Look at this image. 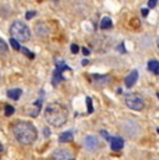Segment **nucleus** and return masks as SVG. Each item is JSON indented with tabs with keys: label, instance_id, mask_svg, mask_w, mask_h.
<instances>
[{
	"label": "nucleus",
	"instance_id": "f257e3e1",
	"mask_svg": "<svg viewBox=\"0 0 159 160\" xmlns=\"http://www.w3.org/2000/svg\"><path fill=\"white\" fill-rule=\"evenodd\" d=\"M13 134L16 139L23 145H31L38 138V131L35 125L28 121H18L13 125Z\"/></svg>",
	"mask_w": 159,
	"mask_h": 160
},
{
	"label": "nucleus",
	"instance_id": "f03ea898",
	"mask_svg": "<svg viewBox=\"0 0 159 160\" xmlns=\"http://www.w3.org/2000/svg\"><path fill=\"white\" fill-rule=\"evenodd\" d=\"M69 113L67 109L60 103H50L45 109V120L52 127H62L66 124Z\"/></svg>",
	"mask_w": 159,
	"mask_h": 160
},
{
	"label": "nucleus",
	"instance_id": "7ed1b4c3",
	"mask_svg": "<svg viewBox=\"0 0 159 160\" xmlns=\"http://www.w3.org/2000/svg\"><path fill=\"white\" fill-rule=\"evenodd\" d=\"M10 32L13 35V38L20 42H27L31 38V31L23 21H14L10 27Z\"/></svg>",
	"mask_w": 159,
	"mask_h": 160
},
{
	"label": "nucleus",
	"instance_id": "20e7f679",
	"mask_svg": "<svg viewBox=\"0 0 159 160\" xmlns=\"http://www.w3.org/2000/svg\"><path fill=\"white\" fill-rule=\"evenodd\" d=\"M126 104L128 109L136 110V112H141V110H144V107H145L142 98L138 96V95H128L126 98Z\"/></svg>",
	"mask_w": 159,
	"mask_h": 160
},
{
	"label": "nucleus",
	"instance_id": "39448f33",
	"mask_svg": "<svg viewBox=\"0 0 159 160\" xmlns=\"http://www.w3.org/2000/svg\"><path fill=\"white\" fill-rule=\"evenodd\" d=\"M84 146L87 148L88 150H96L100 146V142H99V139H98V137H95V135H88V137H85V139H84Z\"/></svg>",
	"mask_w": 159,
	"mask_h": 160
},
{
	"label": "nucleus",
	"instance_id": "423d86ee",
	"mask_svg": "<svg viewBox=\"0 0 159 160\" xmlns=\"http://www.w3.org/2000/svg\"><path fill=\"white\" fill-rule=\"evenodd\" d=\"M52 159L53 160H74L71 156V152L66 149H56L52 155Z\"/></svg>",
	"mask_w": 159,
	"mask_h": 160
},
{
	"label": "nucleus",
	"instance_id": "0eeeda50",
	"mask_svg": "<svg viewBox=\"0 0 159 160\" xmlns=\"http://www.w3.org/2000/svg\"><path fill=\"white\" fill-rule=\"evenodd\" d=\"M124 146V139L120 137H115V138H110V148L112 150L117 152V150H121Z\"/></svg>",
	"mask_w": 159,
	"mask_h": 160
},
{
	"label": "nucleus",
	"instance_id": "6e6552de",
	"mask_svg": "<svg viewBox=\"0 0 159 160\" xmlns=\"http://www.w3.org/2000/svg\"><path fill=\"white\" fill-rule=\"evenodd\" d=\"M137 79H138V71H137V70H133V71L127 75L124 84H126L127 88H131V87H134V84L137 82Z\"/></svg>",
	"mask_w": 159,
	"mask_h": 160
},
{
	"label": "nucleus",
	"instance_id": "1a4fd4ad",
	"mask_svg": "<svg viewBox=\"0 0 159 160\" xmlns=\"http://www.w3.org/2000/svg\"><path fill=\"white\" fill-rule=\"evenodd\" d=\"M146 68H148L149 72L155 74V75H159V61H156V60L148 61V66H146Z\"/></svg>",
	"mask_w": 159,
	"mask_h": 160
},
{
	"label": "nucleus",
	"instance_id": "9d476101",
	"mask_svg": "<svg viewBox=\"0 0 159 160\" xmlns=\"http://www.w3.org/2000/svg\"><path fill=\"white\" fill-rule=\"evenodd\" d=\"M35 32L38 36H48L49 35V28L46 25H44V24H38V25L35 27Z\"/></svg>",
	"mask_w": 159,
	"mask_h": 160
},
{
	"label": "nucleus",
	"instance_id": "9b49d317",
	"mask_svg": "<svg viewBox=\"0 0 159 160\" xmlns=\"http://www.w3.org/2000/svg\"><path fill=\"white\" fill-rule=\"evenodd\" d=\"M73 132L71 131H66V132H63V134H60V137H59V142L60 143H66V142H71L73 141Z\"/></svg>",
	"mask_w": 159,
	"mask_h": 160
},
{
	"label": "nucleus",
	"instance_id": "f8f14e48",
	"mask_svg": "<svg viewBox=\"0 0 159 160\" xmlns=\"http://www.w3.org/2000/svg\"><path fill=\"white\" fill-rule=\"evenodd\" d=\"M7 96L13 100H18L21 96V89H10V91L7 92Z\"/></svg>",
	"mask_w": 159,
	"mask_h": 160
},
{
	"label": "nucleus",
	"instance_id": "ddd939ff",
	"mask_svg": "<svg viewBox=\"0 0 159 160\" xmlns=\"http://www.w3.org/2000/svg\"><path fill=\"white\" fill-rule=\"evenodd\" d=\"M100 28L102 29H109L112 28V20L109 17H103L102 21H100Z\"/></svg>",
	"mask_w": 159,
	"mask_h": 160
},
{
	"label": "nucleus",
	"instance_id": "4468645a",
	"mask_svg": "<svg viewBox=\"0 0 159 160\" xmlns=\"http://www.w3.org/2000/svg\"><path fill=\"white\" fill-rule=\"evenodd\" d=\"M60 81H63V77H62V72L60 71H54V74H53V79H52V82H53V85H57Z\"/></svg>",
	"mask_w": 159,
	"mask_h": 160
},
{
	"label": "nucleus",
	"instance_id": "2eb2a0df",
	"mask_svg": "<svg viewBox=\"0 0 159 160\" xmlns=\"http://www.w3.org/2000/svg\"><path fill=\"white\" fill-rule=\"evenodd\" d=\"M10 45H11V48H13L14 50H20V49H21L20 43H18V41H17V39H14V38L10 39Z\"/></svg>",
	"mask_w": 159,
	"mask_h": 160
},
{
	"label": "nucleus",
	"instance_id": "dca6fc26",
	"mask_svg": "<svg viewBox=\"0 0 159 160\" xmlns=\"http://www.w3.org/2000/svg\"><path fill=\"white\" fill-rule=\"evenodd\" d=\"M20 50L23 52V53L25 54L27 57H29V58H33V57H35V54H33V53H31V52H29V50H28V49H27V48H21Z\"/></svg>",
	"mask_w": 159,
	"mask_h": 160
},
{
	"label": "nucleus",
	"instance_id": "f3484780",
	"mask_svg": "<svg viewBox=\"0 0 159 160\" xmlns=\"http://www.w3.org/2000/svg\"><path fill=\"white\" fill-rule=\"evenodd\" d=\"M4 114L6 116H13L14 114V107L13 106H6V110H4Z\"/></svg>",
	"mask_w": 159,
	"mask_h": 160
},
{
	"label": "nucleus",
	"instance_id": "a211bd4d",
	"mask_svg": "<svg viewBox=\"0 0 159 160\" xmlns=\"http://www.w3.org/2000/svg\"><path fill=\"white\" fill-rule=\"evenodd\" d=\"M87 106H88V113H92L94 107H92V100H91V98H87Z\"/></svg>",
	"mask_w": 159,
	"mask_h": 160
},
{
	"label": "nucleus",
	"instance_id": "6ab92c4d",
	"mask_svg": "<svg viewBox=\"0 0 159 160\" xmlns=\"http://www.w3.org/2000/svg\"><path fill=\"white\" fill-rule=\"evenodd\" d=\"M158 4V0H148V8H155V6Z\"/></svg>",
	"mask_w": 159,
	"mask_h": 160
},
{
	"label": "nucleus",
	"instance_id": "aec40b11",
	"mask_svg": "<svg viewBox=\"0 0 159 160\" xmlns=\"http://www.w3.org/2000/svg\"><path fill=\"white\" fill-rule=\"evenodd\" d=\"M71 52H73L74 54H77L78 52H80V48H78L77 45H71Z\"/></svg>",
	"mask_w": 159,
	"mask_h": 160
},
{
	"label": "nucleus",
	"instance_id": "412c9836",
	"mask_svg": "<svg viewBox=\"0 0 159 160\" xmlns=\"http://www.w3.org/2000/svg\"><path fill=\"white\" fill-rule=\"evenodd\" d=\"M33 15H35V11H28L27 15H25V18H27V20H29V18H32Z\"/></svg>",
	"mask_w": 159,
	"mask_h": 160
},
{
	"label": "nucleus",
	"instance_id": "4be33fe9",
	"mask_svg": "<svg viewBox=\"0 0 159 160\" xmlns=\"http://www.w3.org/2000/svg\"><path fill=\"white\" fill-rule=\"evenodd\" d=\"M100 134H102L103 137H105V138H106V139H108V141H110V137H109V134H108V132H106L105 130H103L102 132H100Z\"/></svg>",
	"mask_w": 159,
	"mask_h": 160
},
{
	"label": "nucleus",
	"instance_id": "5701e85b",
	"mask_svg": "<svg viewBox=\"0 0 159 160\" xmlns=\"http://www.w3.org/2000/svg\"><path fill=\"white\" fill-rule=\"evenodd\" d=\"M82 54H84V56H88V54H90V50H88L87 48H82Z\"/></svg>",
	"mask_w": 159,
	"mask_h": 160
},
{
	"label": "nucleus",
	"instance_id": "b1692460",
	"mask_svg": "<svg viewBox=\"0 0 159 160\" xmlns=\"http://www.w3.org/2000/svg\"><path fill=\"white\" fill-rule=\"evenodd\" d=\"M81 64H82V66H88V64H90V61H88V60H84Z\"/></svg>",
	"mask_w": 159,
	"mask_h": 160
},
{
	"label": "nucleus",
	"instance_id": "393cba45",
	"mask_svg": "<svg viewBox=\"0 0 159 160\" xmlns=\"http://www.w3.org/2000/svg\"><path fill=\"white\" fill-rule=\"evenodd\" d=\"M146 14H148V8H144V10H142V15H146Z\"/></svg>",
	"mask_w": 159,
	"mask_h": 160
},
{
	"label": "nucleus",
	"instance_id": "a878e982",
	"mask_svg": "<svg viewBox=\"0 0 159 160\" xmlns=\"http://www.w3.org/2000/svg\"><path fill=\"white\" fill-rule=\"evenodd\" d=\"M0 150H3V146H2V143H0Z\"/></svg>",
	"mask_w": 159,
	"mask_h": 160
},
{
	"label": "nucleus",
	"instance_id": "bb28decb",
	"mask_svg": "<svg viewBox=\"0 0 159 160\" xmlns=\"http://www.w3.org/2000/svg\"><path fill=\"white\" fill-rule=\"evenodd\" d=\"M158 48H159V38H158Z\"/></svg>",
	"mask_w": 159,
	"mask_h": 160
},
{
	"label": "nucleus",
	"instance_id": "cd10ccee",
	"mask_svg": "<svg viewBox=\"0 0 159 160\" xmlns=\"http://www.w3.org/2000/svg\"><path fill=\"white\" fill-rule=\"evenodd\" d=\"M156 96H158V99H159V93H158V95H156Z\"/></svg>",
	"mask_w": 159,
	"mask_h": 160
},
{
	"label": "nucleus",
	"instance_id": "c85d7f7f",
	"mask_svg": "<svg viewBox=\"0 0 159 160\" xmlns=\"http://www.w3.org/2000/svg\"><path fill=\"white\" fill-rule=\"evenodd\" d=\"M156 131H158V134H159V128H158V130H156Z\"/></svg>",
	"mask_w": 159,
	"mask_h": 160
},
{
	"label": "nucleus",
	"instance_id": "c756f323",
	"mask_svg": "<svg viewBox=\"0 0 159 160\" xmlns=\"http://www.w3.org/2000/svg\"><path fill=\"white\" fill-rule=\"evenodd\" d=\"M54 2H57V0H54Z\"/></svg>",
	"mask_w": 159,
	"mask_h": 160
}]
</instances>
